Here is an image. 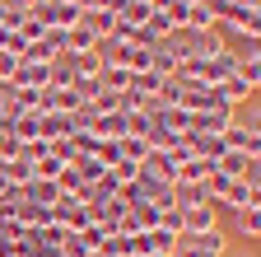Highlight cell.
<instances>
[{"label":"cell","mask_w":261,"mask_h":257,"mask_svg":"<svg viewBox=\"0 0 261 257\" xmlns=\"http://www.w3.org/2000/svg\"><path fill=\"white\" fill-rule=\"evenodd\" d=\"M215 206H224V211H247V206H261V187H252L247 178H228V182H224V192L215 197Z\"/></svg>","instance_id":"3957f363"},{"label":"cell","mask_w":261,"mask_h":257,"mask_svg":"<svg viewBox=\"0 0 261 257\" xmlns=\"http://www.w3.org/2000/svg\"><path fill=\"white\" fill-rule=\"evenodd\" d=\"M14 66H19V56H14V52H0V80H10Z\"/></svg>","instance_id":"603a6c76"},{"label":"cell","mask_w":261,"mask_h":257,"mask_svg":"<svg viewBox=\"0 0 261 257\" xmlns=\"http://www.w3.org/2000/svg\"><path fill=\"white\" fill-rule=\"evenodd\" d=\"M5 5H10V10H23V14H28L33 5H38V0H5Z\"/></svg>","instance_id":"cb8c5ba5"},{"label":"cell","mask_w":261,"mask_h":257,"mask_svg":"<svg viewBox=\"0 0 261 257\" xmlns=\"http://www.w3.org/2000/svg\"><path fill=\"white\" fill-rule=\"evenodd\" d=\"M233 234H238V239H247V243H256V234H261V206L233 211Z\"/></svg>","instance_id":"5bb4252c"},{"label":"cell","mask_w":261,"mask_h":257,"mask_svg":"<svg viewBox=\"0 0 261 257\" xmlns=\"http://www.w3.org/2000/svg\"><path fill=\"white\" fill-rule=\"evenodd\" d=\"M149 71L163 75V80H173V75H177V52H173L168 42H159V47L149 52Z\"/></svg>","instance_id":"9a60e30c"},{"label":"cell","mask_w":261,"mask_h":257,"mask_svg":"<svg viewBox=\"0 0 261 257\" xmlns=\"http://www.w3.org/2000/svg\"><path fill=\"white\" fill-rule=\"evenodd\" d=\"M177 164H182V159H177L173 150H149V154L140 159V169H149L159 182H177Z\"/></svg>","instance_id":"ba28073f"},{"label":"cell","mask_w":261,"mask_h":257,"mask_svg":"<svg viewBox=\"0 0 261 257\" xmlns=\"http://www.w3.org/2000/svg\"><path fill=\"white\" fill-rule=\"evenodd\" d=\"M80 24L93 38H112L117 33V14H108V10H80Z\"/></svg>","instance_id":"4fadbf2b"},{"label":"cell","mask_w":261,"mask_h":257,"mask_svg":"<svg viewBox=\"0 0 261 257\" xmlns=\"http://www.w3.org/2000/svg\"><path fill=\"white\" fill-rule=\"evenodd\" d=\"M47 66H51V61H23V56H19L10 84H14V89H47Z\"/></svg>","instance_id":"52a82bcc"},{"label":"cell","mask_w":261,"mask_h":257,"mask_svg":"<svg viewBox=\"0 0 261 257\" xmlns=\"http://www.w3.org/2000/svg\"><path fill=\"white\" fill-rule=\"evenodd\" d=\"M261 154H243V150H224L219 159H215V173H224V178H243L252 164H256Z\"/></svg>","instance_id":"7c38bea8"},{"label":"cell","mask_w":261,"mask_h":257,"mask_svg":"<svg viewBox=\"0 0 261 257\" xmlns=\"http://www.w3.org/2000/svg\"><path fill=\"white\" fill-rule=\"evenodd\" d=\"M224 248H228V239L219 229H210V234H177L173 257H224Z\"/></svg>","instance_id":"6da1fadb"},{"label":"cell","mask_w":261,"mask_h":257,"mask_svg":"<svg viewBox=\"0 0 261 257\" xmlns=\"http://www.w3.org/2000/svg\"><path fill=\"white\" fill-rule=\"evenodd\" d=\"M108 173H112V178H117V187H121V182H136V173H140V164H136V159H117V164H112Z\"/></svg>","instance_id":"ffe728a7"},{"label":"cell","mask_w":261,"mask_h":257,"mask_svg":"<svg viewBox=\"0 0 261 257\" xmlns=\"http://www.w3.org/2000/svg\"><path fill=\"white\" fill-rule=\"evenodd\" d=\"M80 239H84V243H89V248L98 252V248H103V239H112V234H108V229H103V224H98V220H93V224H89V229H80Z\"/></svg>","instance_id":"44dd1931"},{"label":"cell","mask_w":261,"mask_h":257,"mask_svg":"<svg viewBox=\"0 0 261 257\" xmlns=\"http://www.w3.org/2000/svg\"><path fill=\"white\" fill-rule=\"evenodd\" d=\"M233 122V108H210V112H191V131L201 136H224V126Z\"/></svg>","instance_id":"30bf717a"},{"label":"cell","mask_w":261,"mask_h":257,"mask_svg":"<svg viewBox=\"0 0 261 257\" xmlns=\"http://www.w3.org/2000/svg\"><path fill=\"white\" fill-rule=\"evenodd\" d=\"M210 229H219L215 224V201L182 206V234H210Z\"/></svg>","instance_id":"277c9868"},{"label":"cell","mask_w":261,"mask_h":257,"mask_svg":"<svg viewBox=\"0 0 261 257\" xmlns=\"http://www.w3.org/2000/svg\"><path fill=\"white\" fill-rule=\"evenodd\" d=\"M93 47H98V38L89 33L84 24H70V28H65V38H61V56H84Z\"/></svg>","instance_id":"8fae6325"},{"label":"cell","mask_w":261,"mask_h":257,"mask_svg":"<svg viewBox=\"0 0 261 257\" xmlns=\"http://www.w3.org/2000/svg\"><path fill=\"white\" fill-rule=\"evenodd\" d=\"M159 229H173V234H182V211H177V206L159 211Z\"/></svg>","instance_id":"7402d4cb"},{"label":"cell","mask_w":261,"mask_h":257,"mask_svg":"<svg viewBox=\"0 0 261 257\" xmlns=\"http://www.w3.org/2000/svg\"><path fill=\"white\" fill-rule=\"evenodd\" d=\"M215 94H219V103H224V108H238V103L256 99V84H252V80H243V75H228V80H219V84H215Z\"/></svg>","instance_id":"8992f818"},{"label":"cell","mask_w":261,"mask_h":257,"mask_svg":"<svg viewBox=\"0 0 261 257\" xmlns=\"http://www.w3.org/2000/svg\"><path fill=\"white\" fill-rule=\"evenodd\" d=\"M210 169H215L210 159H196V154H191V159H182V164H177V182H205Z\"/></svg>","instance_id":"e0dca14e"},{"label":"cell","mask_w":261,"mask_h":257,"mask_svg":"<svg viewBox=\"0 0 261 257\" xmlns=\"http://www.w3.org/2000/svg\"><path fill=\"white\" fill-rule=\"evenodd\" d=\"M19 201H33V206H56V201H61V187H56L51 178H28V182L19 187Z\"/></svg>","instance_id":"9c48e42d"},{"label":"cell","mask_w":261,"mask_h":257,"mask_svg":"<svg viewBox=\"0 0 261 257\" xmlns=\"http://www.w3.org/2000/svg\"><path fill=\"white\" fill-rule=\"evenodd\" d=\"M224 150H243V154H261V122L252 112V122H228L224 126Z\"/></svg>","instance_id":"7a4b0ae2"},{"label":"cell","mask_w":261,"mask_h":257,"mask_svg":"<svg viewBox=\"0 0 261 257\" xmlns=\"http://www.w3.org/2000/svg\"><path fill=\"white\" fill-rule=\"evenodd\" d=\"M243 257H256V248H247V252H243Z\"/></svg>","instance_id":"484cf974"},{"label":"cell","mask_w":261,"mask_h":257,"mask_svg":"<svg viewBox=\"0 0 261 257\" xmlns=\"http://www.w3.org/2000/svg\"><path fill=\"white\" fill-rule=\"evenodd\" d=\"M140 257H163V252H140Z\"/></svg>","instance_id":"d4e9b609"},{"label":"cell","mask_w":261,"mask_h":257,"mask_svg":"<svg viewBox=\"0 0 261 257\" xmlns=\"http://www.w3.org/2000/svg\"><path fill=\"white\" fill-rule=\"evenodd\" d=\"M145 154H149V141L145 136H121V159H136V164H140Z\"/></svg>","instance_id":"ac0fdd59"},{"label":"cell","mask_w":261,"mask_h":257,"mask_svg":"<svg viewBox=\"0 0 261 257\" xmlns=\"http://www.w3.org/2000/svg\"><path fill=\"white\" fill-rule=\"evenodd\" d=\"M187 33H210V28H215V14H210V5H205V0H196V5L187 10Z\"/></svg>","instance_id":"2e32d148"},{"label":"cell","mask_w":261,"mask_h":257,"mask_svg":"<svg viewBox=\"0 0 261 257\" xmlns=\"http://www.w3.org/2000/svg\"><path fill=\"white\" fill-rule=\"evenodd\" d=\"M61 173H65V164H61L56 154H47V159H38V164H33V178H51V182H56Z\"/></svg>","instance_id":"d6986e66"},{"label":"cell","mask_w":261,"mask_h":257,"mask_svg":"<svg viewBox=\"0 0 261 257\" xmlns=\"http://www.w3.org/2000/svg\"><path fill=\"white\" fill-rule=\"evenodd\" d=\"M80 126H75V112H42L38 117V141H65V136H75Z\"/></svg>","instance_id":"5b68a950"}]
</instances>
